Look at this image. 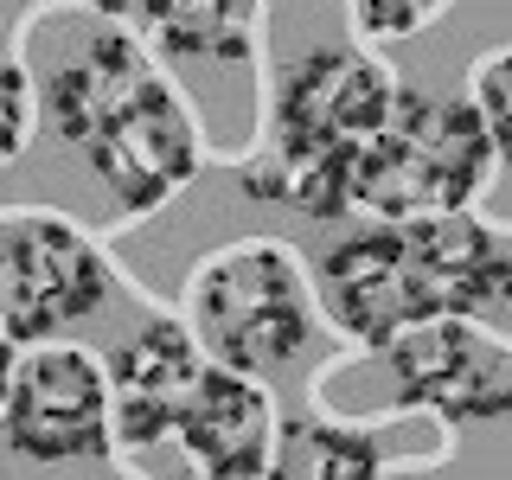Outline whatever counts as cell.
Masks as SVG:
<instances>
[{"mask_svg":"<svg viewBox=\"0 0 512 480\" xmlns=\"http://www.w3.org/2000/svg\"><path fill=\"white\" fill-rule=\"evenodd\" d=\"M103 20H154V7L160 0H90Z\"/></svg>","mask_w":512,"mask_h":480,"instance_id":"cell-18","label":"cell"},{"mask_svg":"<svg viewBox=\"0 0 512 480\" xmlns=\"http://www.w3.org/2000/svg\"><path fill=\"white\" fill-rule=\"evenodd\" d=\"M468 103H474V116H480V128H487V141H493V160L512 167V52H493V58L474 64Z\"/></svg>","mask_w":512,"mask_h":480,"instance_id":"cell-15","label":"cell"},{"mask_svg":"<svg viewBox=\"0 0 512 480\" xmlns=\"http://www.w3.org/2000/svg\"><path fill=\"white\" fill-rule=\"evenodd\" d=\"M109 256L77 218L52 205L0 212V333L13 346L58 340L64 327L90 320L109 301Z\"/></svg>","mask_w":512,"mask_h":480,"instance_id":"cell-6","label":"cell"},{"mask_svg":"<svg viewBox=\"0 0 512 480\" xmlns=\"http://www.w3.org/2000/svg\"><path fill=\"white\" fill-rule=\"evenodd\" d=\"M90 154L96 186L109 192V205L128 218L160 212L180 186L199 173V122H192L186 96L154 71V58L128 39V52L109 71V90L96 103L90 135L77 141Z\"/></svg>","mask_w":512,"mask_h":480,"instance_id":"cell-4","label":"cell"},{"mask_svg":"<svg viewBox=\"0 0 512 480\" xmlns=\"http://www.w3.org/2000/svg\"><path fill=\"white\" fill-rule=\"evenodd\" d=\"M13 359H20V352H13V340L0 333V404H7V384H13Z\"/></svg>","mask_w":512,"mask_h":480,"instance_id":"cell-19","label":"cell"},{"mask_svg":"<svg viewBox=\"0 0 512 480\" xmlns=\"http://www.w3.org/2000/svg\"><path fill=\"white\" fill-rule=\"evenodd\" d=\"M173 436H180L199 480H269L282 423H276L269 391L250 372L205 365V378L192 384L180 423H173Z\"/></svg>","mask_w":512,"mask_h":480,"instance_id":"cell-9","label":"cell"},{"mask_svg":"<svg viewBox=\"0 0 512 480\" xmlns=\"http://www.w3.org/2000/svg\"><path fill=\"white\" fill-rule=\"evenodd\" d=\"M0 442L45 468L96 461L109 448V365L71 340L26 346L0 404Z\"/></svg>","mask_w":512,"mask_h":480,"instance_id":"cell-7","label":"cell"},{"mask_svg":"<svg viewBox=\"0 0 512 480\" xmlns=\"http://www.w3.org/2000/svg\"><path fill=\"white\" fill-rule=\"evenodd\" d=\"M448 0H352V13H359V32H372V39H410V32H423Z\"/></svg>","mask_w":512,"mask_h":480,"instance_id":"cell-16","label":"cell"},{"mask_svg":"<svg viewBox=\"0 0 512 480\" xmlns=\"http://www.w3.org/2000/svg\"><path fill=\"white\" fill-rule=\"evenodd\" d=\"M493 141L468 96L397 90L391 122L352 154V218L410 224L436 212H468L493 180Z\"/></svg>","mask_w":512,"mask_h":480,"instance_id":"cell-2","label":"cell"},{"mask_svg":"<svg viewBox=\"0 0 512 480\" xmlns=\"http://www.w3.org/2000/svg\"><path fill=\"white\" fill-rule=\"evenodd\" d=\"M128 52V32H96L84 45V58L52 71V96H45V109H52V128L64 141H84L90 122H96V103H103L109 90V71H116V58Z\"/></svg>","mask_w":512,"mask_h":480,"instance_id":"cell-13","label":"cell"},{"mask_svg":"<svg viewBox=\"0 0 512 480\" xmlns=\"http://www.w3.org/2000/svg\"><path fill=\"white\" fill-rule=\"evenodd\" d=\"M32 135V77L13 58H0V167L26 148Z\"/></svg>","mask_w":512,"mask_h":480,"instance_id":"cell-17","label":"cell"},{"mask_svg":"<svg viewBox=\"0 0 512 480\" xmlns=\"http://www.w3.org/2000/svg\"><path fill=\"white\" fill-rule=\"evenodd\" d=\"M186 327L199 352L224 372H269L288 365L314 333L308 269L282 237H244L212 250L186 282Z\"/></svg>","mask_w":512,"mask_h":480,"instance_id":"cell-3","label":"cell"},{"mask_svg":"<svg viewBox=\"0 0 512 480\" xmlns=\"http://www.w3.org/2000/svg\"><path fill=\"white\" fill-rule=\"evenodd\" d=\"M404 404H429L448 423H500L512 416V346L480 333L474 320H423L384 346Z\"/></svg>","mask_w":512,"mask_h":480,"instance_id":"cell-8","label":"cell"},{"mask_svg":"<svg viewBox=\"0 0 512 480\" xmlns=\"http://www.w3.org/2000/svg\"><path fill=\"white\" fill-rule=\"evenodd\" d=\"M384 455L372 436L333 423H288L276 436V468L269 480H378Z\"/></svg>","mask_w":512,"mask_h":480,"instance_id":"cell-12","label":"cell"},{"mask_svg":"<svg viewBox=\"0 0 512 480\" xmlns=\"http://www.w3.org/2000/svg\"><path fill=\"white\" fill-rule=\"evenodd\" d=\"M487 237L493 231L474 212H436L340 237L320 256V295H327L333 327L384 352L423 320H461L468 288L487 263Z\"/></svg>","mask_w":512,"mask_h":480,"instance_id":"cell-1","label":"cell"},{"mask_svg":"<svg viewBox=\"0 0 512 480\" xmlns=\"http://www.w3.org/2000/svg\"><path fill=\"white\" fill-rule=\"evenodd\" d=\"M205 378V352L180 320H141L109 352V429L135 448H154L173 436L192 384Z\"/></svg>","mask_w":512,"mask_h":480,"instance_id":"cell-10","label":"cell"},{"mask_svg":"<svg viewBox=\"0 0 512 480\" xmlns=\"http://www.w3.org/2000/svg\"><path fill=\"white\" fill-rule=\"evenodd\" d=\"M256 7L263 0H160L154 7V39L173 58H205V64H244L256 45Z\"/></svg>","mask_w":512,"mask_h":480,"instance_id":"cell-11","label":"cell"},{"mask_svg":"<svg viewBox=\"0 0 512 480\" xmlns=\"http://www.w3.org/2000/svg\"><path fill=\"white\" fill-rule=\"evenodd\" d=\"M461 320H474L480 333H493L500 346H512V231L487 237V263H480V276L468 288Z\"/></svg>","mask_w":512,"mask_h":480,"instance_id":"cell-14","label":"cell"},{"mask_svg":"<svg viewBox=\"0 0 512 480\" xmlns=\"http://www.w3.org/2000/svg\"><path fill=\"white\" fill-rule=\"evenodd\" d=\"M397 109V77L384 71L378 58L352 52V45H327V52H308L282 71L276 90V135H269V160L263 173H244V192H263L276 199L282 180L308 160L365 148Z\"/></svg>","mask_w":512,"mask_h":480,"instance_id":"cell-5","label":"cell"},{"mask_svg":"<svg viewBox=\"0 0 512 480\" xmlns=\"http://www.w3.org/2000/svg\"><path fill=\"white\" fill-rule=\"evenodd\" d=\"M173 480H199V474H173Z\"/></svg>","mask_w":512,"mask_h":480,"instance_id":"cell-20","label":"cell"}]
</instances>
